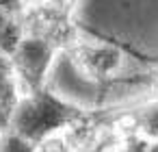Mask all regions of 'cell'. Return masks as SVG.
<instances>
[{"mask_svg": "<svg viewBox=\"0 0 158 152\" xmlns=\"http://www.w3.org/2000/svg\"><path fill=\"white\" fill-rule=\"evenodd\" d=\"M149 152H158V141H156V143L152 145V150H149Z\"/></svg>", "mask_w": 158, "mask_h": 152, "instance_id": "cell-1", "label": "cell"}]
</instances>
